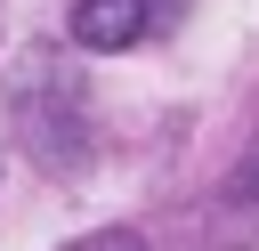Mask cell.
Here are the masks:
<instances>
[{
	"label": "cell",
	"mask_w": 259,
	"mask_h": 251,
	"mask_svg": "<svg viewBox=\"0 0 259 251\" xmlns=\"http://www.w3.org/2000/svg\"><path fill=\"white\" fill-rule=\"evenodd\" d=\"M186 16V0H73V49H89V57H121V49H138L146 32H162V24H178Z\"/></svg>",
	"instance_id": "cell-1"
},
{
	"label": "cell",
	"mask_w": 259,
	"mask_h": 251,
	"mask_svg": "<svg viewBox=\"0 0 259 251\" xmlns=\"http://www.w3.org/2000/svg\"><path fill=\"white\" fill-rule=\"evenodd\" d=\"M219 251H243V243H259V138L243 146V162L227 170V186H219Z\"/></svg>",
	"instance_id": "cell-2"
},
{
	"label": "cell",
	"mask_w": 259,
	"mask_h": 251,
	"mask_svg": "<svg viewBox=\"0 0 259 251\" xmlns=\"http://www.w3.org/2000/svg\"><path fill=\"white\" fill-rule=\"evenodd\" d=\"M65 251H146V235H138V227H97V235H81V243H65Z\"/></svg>",
	"instance_id": "cell-3"
}]
</instances>
